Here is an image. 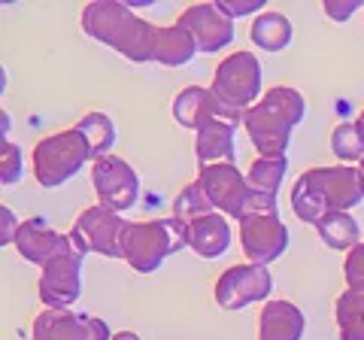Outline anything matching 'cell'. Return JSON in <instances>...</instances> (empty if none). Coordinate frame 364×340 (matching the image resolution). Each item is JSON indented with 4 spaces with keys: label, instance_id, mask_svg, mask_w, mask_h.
Masks as SVG:
<instances>
[{
    "label": "cell",
    "instance_id": "cell-5",
    "mask_svg": "<svg viewBox=\"0 0 364 340\" xmlns=\"http://www.w3.org/2000/svg\"><path fill=\"white\" fill-rule=\"evenodd\" d=\"M188 246L186 222L170 216V219H152V222H131L128 234H124V262H128L136 274H152L161 267L167 255L179 253Z\"/></svg>",
    "mask_w": 364,
    "mask_h": 340
},
{
    "label": "cell",
    "instance_id": "cell-33",
    "mask_svg": "<svg viewBox=\"0 0 364 340\" xmlns=\"http://www.w3.org/2000/svg\"><path fill=\"white\" fill-rule=\"evenodd\" d=\"M355 124H358V131H361V137H364V110H361V116L355 119Z\"/></svg>",
    "mask_w": 364,
    "mask_h": 340
},
{
    "label": "cell",
    "instance_id": "cell-2",
    "mask_svg": "<svg viewBox=\"0 0 364 340\" xmlns=\"http://www.w3.org/2000/svg\"><path fill=\"white\" fill-rule=\"evenodd\" d=\"M82 31L91 40L107 43L109 49H116L134 64L155 61V33L158 28L149 25L146 18L134 16L131 6H124V0H97L82 9Z\"/></svg>",
    "mask_w": 364,
    "mask_h": 340
},
{
    "label": "cell",
    "instance_id": "cell-28",
    "mask_svg": "<svg viewBox=\"0 0 364 340\" xmlns=\"http://www.w3.org/2000/svg\"><path fill=\"white\" fill-rule=\"evenodd\" d=\"M21 179V152L16 143L4 140V167H0V183L4 186H16Z\"/></svg>",
    "mask_w": 364,
    "mask_h": 340
},
{
    "label": "cell",
    "instance_id": "cell-4",
    "mask_svg": "<svg viewBox=\"0 0 364 340\" xmlns=\"http://www.w3.org/2000/svg\"><path fill=\"white\" fill-rule=\"evenodd\" d=\"M198 183L207 191L213 207L219 210L222 216H231L237 222H243L246 216H261V213H277V198L255 191L234 164L200 167Z\"/></svg>",
    "mask_w": 364,
    "mask_h": 340
},
{
    "label": "cell",
    "instance_id": "cell-7",
    "mask_svg": "<svg viewBox=\"0 0 364 340\" xmlns=\"http://www.w3.org/2000/svg\"><path fill=\"white\" fill-rule=\"evenodd\" d=\"M210 92L231 112L237 124H243L246 112L258 104L261 95V64L252 52H231L215 67Z\"/></svg>",
    "mask_w": 364,
    "mask_h": 340
},
{
    "label": "cell",
    "instance_id": "cell-22",
    "mask_svg": "<svg viewBox=\"0 0 364 340\" xmlns=\"http://www.w3.org/2000/svg\"><path fill=\"white\" fill-rule=\"evenodd\" d=\"M340 340H364V289H349L334 304Z\"/></svg>",
    "mask_w": 364,
    "mask_h": 340
},
{
    "label": "cell",
    "instance_id": "cell-12",
    "mask_svg": "<svg viewBox=\"0 0 364 340\" xmlns=\"http://www.w3.org/2000/svg\"><path fill=\"white\" fill-rule=\"evenodd\" d=\"M82 294V253H67L43 267L40 274V301L46 310H70V304Z\"/></svg>",
    "mask_w": 364,
    "mask_h": 340
},
{
    "label": "cell",
    "instance_id": "cell-26",
    "mask_svg": "<svg viewBox=\"0 0 364 340\" xmlns=\"http://www.w3.org/2000/svg\"><path fill=\"white\" fill-rule=\"evenodd\" d=\"M331 152L343 164L364 161V137H361V131H358L355 122H343V124H337V128H334V134H331Z\"/></svg>",
    "mask_w": 364,
    "mask_h": 340
},
{
    "label": "cell",
    "instance_id": "cell-20",
    "mask_svg": "<svg viewBox=\"0 0 364 340\" xmlns=\"http://www.w3.org/2000/svg\"><path fill=\"white\" fill-rule=\"evenodd\" d=\"M200 49L195 37L179 28V25H170V28H158L155 33V61L164 64V67H182L195 58Z\"/></svg>",
    "mask_w": 364,
    "mask_h": 340
},
{
    "label": "cell",
    "instance_id": "cell-27",
    "mask_svg": "<svg viewBox=\"0 0 364 340\" xmlns=\"http://www.w3.org/2000/svg\"><path fill=\"white\" fill-rule=\"evenodd\" d=\"M207 213H215V207H213V201L207 198V191H203L200 183L195 179V183L182 188L179 198L173 201V216L182 219V222H191L198 216H207Z\"/></svg>",
    "mask_w": 364,
    "mask_h": 340
},
{
    "label": "cell",
    "instance_id": "cell-6",
    "mask_svg": "<svg viewBox=\"0 0 364 340\" xmlns=\"http://www.w3.org/2000/svg\"><path fill=\"white\" fill-rule=\"evenodd\" d=\"M91 158V146L79 128H67L49 134L33 146V176L43 188H58L67 179H73Z\"/></svg>",
    "mask_w": 364,
    "mask_h": 340
},
{
    "label": "cell",
    "instance_id": "cell-31",
    "mask_svg": "<svg viewBox=\"0 0 364 340\" xmlns=\"http://www.w3.org/2000/svg\"><path fill=\"white\" fill-rule=\"evenodd\" d=\"M322 9L331 21H346V18H352L358 13L361 4L358 0H328V4H322Z\"/></svg>",
    "mask_w": 364,
    "mask_h": 340
},
{
    "label": "cell",
    "instance_id": "cell-15",
    "mask_svg": "<svg viewBox=\"0 0 364 340\" xmlns=\"http://www.w3.org/2000/svg\"><path fill=\"white\" fill-rule=\"evenodd\" d=\"M13 246H16V253L25 258V262L40 265V267L52 265L55 258H61L67 253H73L70 234H61V231L49 228L43 219H25L21 222Z\"/></svg>",
    "mask_w": 364,
    "mask_h": 340
},
{
    "label": "cell",
    "instance_id": "cell-13",
    "mask_svg": "<svg viewBox=\"0 0 364 340\" xmlns=\"http://www.w3.org/2000/svg\"><path fill=\"white\" fill-rule=\"evenodd\" d=\"M33 340H112L104 319L73 310H43L33 319Z\"/></svg>",
    "mask_w": 364,
    "mask_h": 340
},
{
    "label": "cell",
    "instance_id": "cell-10",
    "mask_svg": "<svg viewBox=\"0 0 364 340\" xmlns=\"http://www.w3.org/2000/svg\"><path fill=\"white\" fill-rule=\"evenodd\" d=\"M273 289L270 270L261 265H231L225 274L215 280V301L222 310H243L255 301H264Z\"/></svg>",
    "mask_w": 364,
    "mask_h": 340
},
{
    "label": "cell",
    "instance_id": "cell-1",
    "mask_svg": "<svg viewBox=\"0 0 364 340\" xmlns=\"http://www.w3.org/2000/svg\"><path fill=\"white\" fill-rule=\"evenodd\" d=\"M364 201V174L361 167L334 164L310 167L291 188V210L306 225L322 222L328 213H349Z\"/></svg>",
    "mask_w": 364,
    "mask_h": 340
},
{
    "label": "cell",
    "instance_id": "cell-18",
    "mask_svg": "<svg viewBox=\"0 0 364 340\" xmlns=\"http://www.w3.org/2000/svg\"><path fill=\"white\" fill-rule=\"evenodd\" d=\"M304 325V313L291 301H267L261 310L258 340H301Z\"/></svg>",
    "mask_w": 364,
    "mask_h": 340
},
{
    "label": "cell",
    "instance_id": "cell-30",
    "mask_svg": "<svg viewBox=\"0 0 364 340\" xmlns=\"http://www.w3.org/2000/svg\"><path fill=\"white\" fill-rule=\"evenodd\" d=\"M215 6L222 9V13L228 16V18H240V16H261V0H215Z\"/></svg>",
    "mask_w": 364,
    "mask_h": 340
},
{
    "label": "cell",
    "instance_id": "cell-29",
    "mask_svg": "<svg viewBox=\"0 0 364 340\" xmlns=\"http://www.w3.org/2000/svg\"><path fill=\"white\" fill-rule=\"evenodd\" d=\"M343 277L349 289H364V243H358L343 262Z\"/></svg>",
    "mask_w": 364,
    "mask_h": 340
},
{
    "label": "cell",
    "instance_id": "cell-9",
    "mask_svg": "<svg viewBox=\"0 0 364 340\" xmlns=\"http://www.w3.org/2000/svg\"><path fill=\"white\" fill-rule=\"evenodd\" d=\"M91 186H95L97 198L104 207L112 213L131 210L136 198H140V176L134 174V167L119 155L97 158L91 164Z\"/></svg>",
    "mask_w": 364,
    "mask_h": 340
},
{
    "label": "cell",
    "instance_id": "cell-23",
    "mask_svg": "<svg viewBox=\"0 0 364 340\" xmlns=\"http://www.w3.org/2000/svg\"><path fill=\"white\" fill-rule=\"evenodd\" d=\"M318 237H322L325 246L340 249V253H352L358 246V222L349 216V213H328V216L316 225Z\"/></svg>",
    "mask_w": 364,
    "mask_h": 340
},
{
    "label": "cell",
    "instance_id": "cell-3",
    "mask_svg": "<svg viewBox=\"0 0 364 340\" xmlns=\"http://www.w3.org/2000/svg\"><path fill=\"white\" fill-rule=\"evenodd\" d=\"M304 95L289 85H277L246 112V134L255 143L258 158H286L294 124L304 119Z\"/></svg>",
    "mask_w": 364,
    "mask_h": 340
},
{
    "label": "cell",
    "instance_id": "cell-32",
    "mask_svg": "<svg viewBox=\"0 0 364 340\" xmlns=\"http://www.w3.org/2000/svg\"><path fill=\"white\" fill-rule=\"evenodd\" d=\"M112 340H140L134 331H119V334H112Z\"/></svg>",
    "mask_w": 364,
    "mask_h": 340
},
{
    "label": "cell",
    "instance_id": "cell-17",
    "mask_svg": "<svg viewBox=\"0 0 364 340\" xmlns=\"http://www.w3.org/2000/svg\"><path fill=\"white\" fill-rule=\"evenodd\" d=\"M186 231H188V249H195L200 258H219L231 246V225H228L222 213H207V216L186 222Z\"/></svg>",
    "mask_w": 364,
    "mask_h": 340
},
{
    "label": "cell",
    "instance_id": "cell-25",
    "mask_svg": "<svg viewBox=\"0 0 364 340\" xmlns=\"http://www.w3.org/2000/svg\"><path fill=\"white\" fill-rule=\"evenodd\" d=\"M286 170H289L286 158H255L252 167H249V174H246V183L252 186L255 191H261V195L277 198Z\"/></svg>",
    "mask_w": 364,
    "mask_h": 340
},
{
    "label": "cell",
    "instance_id": "cell-14",
    "mask_svg": "<svg viewBox=\"0 0 364 340\" xmlns=\"http://www.w3.org/2000/svg\"><path fill=\"white\" fill-rule=\"evenodd\" d=\"M176 25L186 28L195 37L200 52H219L225 46H231V40H234V21L215 6V0L213 4H195V6L182 9Z\"/></svg>",
    "mask_w": 364,
    "mask_h": 340
},
{
    "label": "cell",
    "instance_id": "cell-34",
    "mask_svg": "<svg viewBox=\"0 0 364 340\" xmlns=\"http://www.w3.org/2000/svg\"><path fill=\"white\" fill-rule=\"evenodd\" d=\"M361 174H364V161H361Z\"/></svg>",
    "mask_w": 364,
    "mask_h": 340
},
{
    "label": "cell",
    "instance_id": "cell-24",
    "mask_svg": "<svg viewBox=\"0 0 364 340\" xmlns=\"http://www.w3.org/2000/svg\"><path fill=\"white\" fill-rule=\"evenodd\" d=\"M79 131L85 134V140L91 146V158H107L112 143H116V124H112V119L107 116V112H88V116L79 119L76 124Z\"/></svg>",
    "mask_w": 364,
    "mask_h": 340
},
{
    "label": "cell",
    "instance_id": "cell-21",
    "mask_svg": "<svg viewBox=\"0 0 364 340\" xmlns=\"http://www.w3.org/2000/svg\"><path fill=\"white\" fill-rule=\"evenodd\" d=\"M249 40L255 43L261 52H282L291 43V21L282 13H261L255 16L252 28H249Z\"/></svg>",
    "mask_w": 364,
    "mask_h": 340
},
{
    "label": "cell",
    "instance_id": "cell-11",
    "mask_svg": "<svg viewBox=\"0 0 364 340\" xmlns=\"http://www.w3.org/2000/svg\"><path fill=\"white\" fill-rule=\"evenodd\" d=\"M240 243L252 265H270L289 249V228L279 219V213H261L246 216L240 222Z\"/></svg>",
    "mask_w": 364,
    "mask_h": 340
},
{
    "label": "cell",
    "instance_id": "cell-8",
    "mask_svg": "<svg viewBox=\"0 0 364 340\" xmlns=\"http://www.w3.org/2000/svg\"><path fill=\"white\" fill-rule=\"evenodd\" d=\"M131 222L122 219V213H112L104 203L82 210L70 228V243L76 253H97L104 258H124V234Z\"/></svg>",
    "mask_w": 364,
    "mask_h": 340
},
{
    "label": "cell",
    "instance_id": "cell-19",
    "mask_svg": "<svg viewBox=\"0 0 364 340\" xmlns=\"http://www.w3.org/2000/svg\"><path fill=\"white\" fill-rule=\"evenodd\" d=\"M200 167L210 164H234V124L225 119H210L198 128L195 143Z\"/></svg>",
    "mask_w": 364,
    "mask_h": 340
},
{
    "label": "cell",
    "instance_id": "cell-16",
    "mask_svg": "<svg viewBox=\"0 0 364 340\" xmlns=\"http://www.w3.org/2000/svg\"><path fill=\"white\" fill-rule=\"evenodd\" d=\"M173 119L182 124V128H191V131H198L200 124L210 122V119H225L237 128L234 116L215 100V95L210 88H203V85H188L173 97Z\"/></svg>",
    "mask_w": 364,
    "mask_h": 340
}]
</instances>
